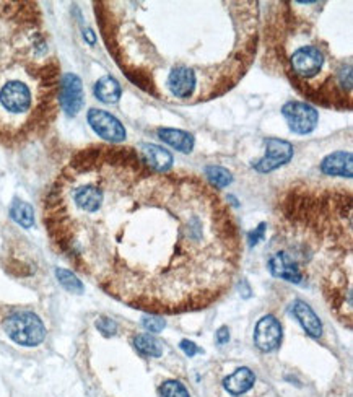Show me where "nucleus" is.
<instances>
[{
  "label": "nucleus",
  "instance_id": "obj_15",
  "mask_svg": "<svg viewBox=\"0 0 353 397\" xmlns=\"http://www.w3.org/2000/svg\"><path fill=\"white\" fill-rule=\"evenodd\" d=\"M256 376L249 368H238L223 381L225 389L233 396H241L254 386Z\"/></svg>",
  "mask_w": 353,
  "mask_h": 397
},
{
  "label": "nucleus",
  "instance_id": "obj_24",
  "mask_svg": "<svg viewBox=\"0 0 353 397\" xmlns=\"http://www.w3.org/2000/svg\"><path fill=\"white\" fill-rule=\"evenodd\" d=\"M165 326H167V322L160 320V317L148 316L143 320V327H145L147 330H150V333H161V330L165 329Z\"/></svg>",
  "mask_w": 353,
  "mask_h": 397
},
{
  "label": "nucleus",
  "instance_id": "obj_12",
  "mask_svg": "<svg viewBox=\"0 0 353 397\" xmlns=\"http://www.w3.org/2000/svg\"><path fill=\"white\" fill-rule=\"evenodd\" d=\"M352 161L350 152H334L322 160L321 171L329 176L352 178Z\"/></svg>",
  "mask_w": 353,
  "mask_h": 397
},
{
  "label": "nucleus",
  "instance_id": "obj_16",
  "mask_svg": "<svg viewBox=\"0 0 353 397\" xmlns=\"http://www.w3.org/2000/svg\"><path fill=\"white\" fill-rule=\"evenodd\" d=\"M158 137L163 142H167L168 145L182 152V154H191L194 148V137L189 132H184V130L163 128L158 130Z\"/></svg>",
  "mask_w": 353,
  "mask_h": 397
},
{
  "label": "nucleus",
  "instance_id": "obj_17",
  "mask_svg": "<svg viewBox=\"0 0 353 397\" xmlns=\"http://www.w3.org/2000/svg\"><path fill=\"white\" fill-rule=\"evenodd\" d=\"M121 93H122V90H121L119 82L111 75L101 77L97 82V85H95V97L103 103L111 104V103L119 101Z\"/></svg>",
  "mask_w": 353,
  "mask_h": 397
},
{
  "label": "nucleus",
  "instance_id": "obj_23",
  "mask_svg": "<svg viewBox=\"0 0 353 397\" xmlns=\"http://www.w3.org/2000/svg\"><path fill=\"white\" fill-rule=\"evenodd\" d=\"M97 329L101 333L104 337H111L117 333V324L110 317H99L97 321Z\"/></svg>",
  "mask_w": 353,
  "mask_h": 397
},
{
  "label": "nucleus",
  "instance_id": "obj_10",
  "mask_svg": "<svg viewBox=\"0 0 353 397\" xmlns=\"http://www.w3.org/2000/svg\"><path fill=\"white\" fill-rule=\"evenodd\" d=\"M254 344L260 352H273L282 344V326L273 316L260 317L256 324Z\"/></svg>",
  "mask_w": 353,
  "mask_h": 397
},
{
  "label": "nucleus",
  "instance_id": "obj_22",
  "mask_svg": "<svg viewBox=\"0 0 353 397\" xmlns=\"http://www.w3.org/2000/svg\"><path fill=\"white\" fill-rule=\"evenodd\" d=\"M161 397H189V392L180 381H167L160 387Z\"/></svg>",
  "mask_w": 353,
  "mask_h": 397
},
{
  "label": "nucleus",
  "instance_id": "obj_21",
  "mask_svg": "<svg viewBox=\"0 0 353 397\" xmlns=\"http://www.w3.org/2000/svg\"><path fill=\"white\" fill-rule=\"evenodd\" d=\"M206 173H207L208 180L213 182V186L215 187H226L230 182L233 181L232 173L221 167H208L206 169Z\"/></svg>",
  "mask_w": 353,
  "mask_h": 397
},
{
  "label": "nucleus",
  "instance_id": "obj_4",
  "mask_svg": "<svg viewBox=\"0 0 353 397\" xmlns=\"http://www.w3.org/2000/svg\"><path fill=\"white\" fill-rule=\"evenodd\" d=\"M60 67L32 2H0V143L21 145L51 128Z\"/></svg>",
  "mask_w": 353,
  "mask_h": 397
},
{
  "label": "nucleus",
  "instance_id": "obj_5",
  "mask_svg": "<svg viewBox=\"0 0 353 397\" xmlns=\"http://www.w3.org/2000/svg\"><path fill=\"white\" fill-rule=\"evenodd\" d=\"M3 329L13 342L23 347H36L46 337V327L36 314L19 311L8 316Z\"/></svg>",
  "mask_w": 353,
  "mask_h": 397
},
{
  "label": "nucleus",
  "instance_id": "obj_2",
  "mask_svg": "<svg viewBox=\"0 0 353 397\" xmlns=\"http://www.w3.org/2000/svg\"><path fill=\"white\" fill-rule=\"evenodd\" d=\"M98 25L124 75L151 98L199 104L234 88L254 62V0L98 2Z\"/></svg>",
  "mask_w": 353,
  "mask_h": 397
},
{
  "label": "nucleus",
  "instance_id": "obj_9",
  "mask_svg": "<svg viewBox=\"0 0 353 397\" xmlns=\"http://www.w3.org/2000/svg\"><path fill=\"white\" fill-rule=\"evenodd\" d=\"M84 84H82L80 77L75 75V73H65V75L60 78V108H62L69 116H75L78 115L82 106H84Z\"/></svg>",
  "mask_w": 353,
  "mask_h": 397
},
{
  "label": "nucleus",
  "instance_id": "obj_25",
  "mask_svg": "<svg viewBox=\"0 0 353 397\" xmlns=\"http://www.w3.org/2000/svg\"><path fill=\"white\" fill-rule=\"evenodd\" d=\"M181 348H182V352H184L187 357H194L195 353L202 352L197 346H195L194 342H191V340H181Z\"/></svg>",
  "mask_w": 353,
  "mask_h": 397
},
{
  "label": "nucleus",
  "instance_id": "obj_3",
  "mask_svg": "<svg viewBox=\"0 0 353 397\" xmlns=\"http://www.w3.org/2000/svg\"><path fill=\"white\" fill-rule=\"evenodd\" d=\"M265 20V54L295 90L319 106H353L352 28L334 33L347 20H332V2L282 0Z\"/></svg>",
  "mask_w": 353,
  "mask_h": 397
},
{
  "label": "nucleus",
  "instance_id": "obj_19",
  "mask_svg": "<svg viewBox=\"0 0 353 397\" xmlns=\"http://www.w3.org/2000/svg\"><path fill=\"white\" fill-rule=\"evenodd\" d=\"M10 217L23 228H32L34 225L33 207L23 200H15L10 207Z\"/></svg>",
  "mask_w": 353,
  "mask_h": 397
},
{
  "label": "nucleus",
  "instance_id": "obj_13",
  "mask_svg": "<svg viewBox=\"0 0 353 397\" xmlns=\"http://www.w3.org/2000/svg\"><path fill=\"white\" fill-rule=\"evenodd\" d=\"M291 309H293L295 317L300 321V324L303 326V329L306 330L308 335H311V337H321L322 322L308 303H304L302 300H296Z\"/></svg>",
  "mask_w": 353,
  "mask_h": 397
},
{
  "label": "nucleus",
  "instance_id": "obj_1",
  "mask_svg": "<svg viewBox=\"0 0 353 397\" xmlns=\"http://www.w3.org/2000/svg\"><path fill=\"white\" fill-rule=\"evenodd\" d=\"M51 238L129 306L180 314L228 291L243 244L230 207L194 174L155 171L129 147L69 161L46 199Z\"/></svg>",
  "mask_w": 353,
  "mask_h": 397
},
{
  "label": "nucleus",
  "instance_id": "obj_26",
  "mask_svg": "<svg viewBox=\"0 0 353 397\" xmlns=\"http://www.w3.org/2000/svg\"><path fill=\"white\" fill-rule=\"evenodd\" d=\"M264 231H265V224H260L254 231H252V233L249 234V244H251V246H254V244H257L259 241H263V239H264Z\"/></svg>",
  "mask_w": 353,
  "mask_h": 397
},
{
  "label": "nucleus",
  "instance_id": "obj_18",
  "mask_svg": "<svg viewBox=\"0 0 353 397\" xmlns=\"http://www.w3.org/2000/svg\"><path fill=\"white\" fill-rule=\"evenodd\" d=\"M134 347L143 357H160L163 353V344L150 334H141L134 339Z\"/></svg>",
  "mask_w": 353,
  "mask_h": 397
},
{
  "label": "nucleus",
  "instance_id": "obj_20",
  "mask_svg": "<svg viewBox=\"0 0 353 397\" xmlns=\"http://www.w3.org/2000/svg\"><path fill=\"white\" fill-rule=\"evenodd\" d=\"M56 277H58L60 285L67 291H71V293H82L84 291V283L78 280V277L71 270L60 267L56 269Z\"/></svg>",
  "mask_w": 353,
  "mask_h": 397
},
{
  "label": "nucleus",
  "instance_id": "obj_28",
  "mask_svg": "<svg viewBox=\"0 0 353 397\" xmlns=\"http://www.w3.org/2000/svg\"><path fill=\"white\" fill-rule=\"evenodd\" d=\"M84 36H85L86 41H88V45H95V41H97V38H95L93 29H90V28H86V29H85Z\"/></svg>",
  "mask_w": 353,
  "mask_h": 397
},
{
  "label": "nucleus",
  "instance_id": "obj_7",
  "mask_svg": "<svg viewBox=\"0 0 353 397\" xmlns=\"http://www.w3.org/2000/svg\"><path fill=\"white\" fill-rule=\"evenodd\" d=\"M291 158H293V145L290 142L280 139H267L264 158L252 163V167L259 173H270L289 163Z\"/></svg>",
  "mask_w": 353,
  "mask_h": 397
},
{
  "label": "nucleus",
  "instance_id": "obj_27",
  "mask_svg": "<svg viewBox=\"0 0 353 397\" xmlns=\"http://www.w3.org/2000/svg\"><path fill=\"white\" fill-rule=\"evenodd\" d=\"M230 340V330L228 327H220L219 333H217V342L220 344V346H223V344H228Z\"/></svg>",
  "mask_w": 353,
  "mask_h": 397
},
{
  "label": "nucleus",
  "instance_id": "obj_6",
  "mask_svg": "<svg viewBox=\"0 0 353 397\" xmlns=\"http://www.w3.org/2000/svg\"><path fill=\"white\" fill-rule=\"evenodd\" d=\"M282 115L289 122V128L293 130L295 134H309L316 129L317 121V111L308 103L302 101H290L282 108Z\"/></svg>",
  "mask_w": 353,
  "mask_h": 397
},
{
  "label": "nucleus",
  "instance_id": "obj_11",
  "mask_svg": "<svg viewBox=\"0 0 353 397\" xmlns=\"http://www.w3.org/2000/svg\"><path fill=\"white\" fill-rule=\"evenodd\" d=\"M269 270L273 277L283 278L287 282L302 283L304 280V272L300 267V264L283 251H278L270 257Z\"/></svg>",
  "mask_w": 353,
  "mask_h": 397
},
{
  "label": "nucleus",
  "instance_id": "obj_8",
  "mask_svg": "<svg viewBox=\"0 0 353 397\" xmlns=\"http://www.w3.org/2000/svg\"><path fill=\"white\" fill-rule=\"evenodd\" d=\"M86 119H88L91 129H93L99 137L104 139V141L117 143L125 139L124 125L121 124L119 119H116V117L110 115L108 111H103V109H90Z\"/></svg>",
  "mask_w": 353,
  "mask_h": 397
},
{
  "label": "nucleus",
  "instance_id": "obj_14",
  "mask_svg": "<svg viewBox=\"0 0 353 397\" xmlns=\"http://www.w3.org/2000/svg\"><path fill=\"white\" fill-rule=\"evenodd\" d=\"M138 154H141L148 167L154 168L155 171L167 173L173 165V155L165 148L154 145V143H143L142 150Z\"/></svg>",
  "mask_w": 353,
  "mask_h": 397
}]
</instances>
